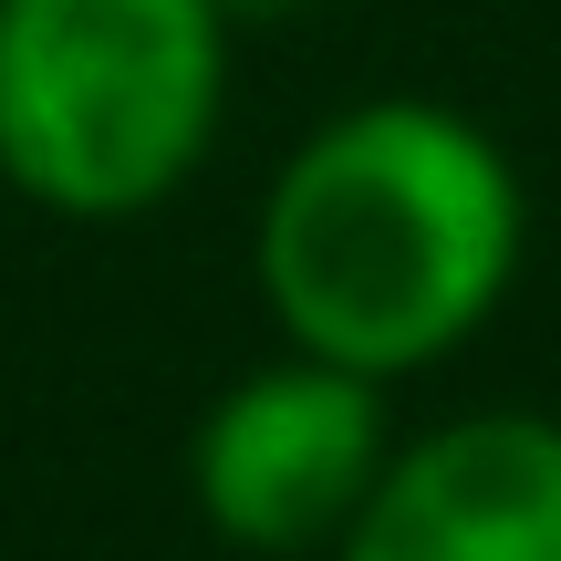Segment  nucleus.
Here are the masks:
<instances>
[{"label":"nucleus","instance_id":"nucleus-2","mask_svg":"<svg viewBox=\"0 0 561 561\" xmlns=\"http://www.w3.org/2000/svg\"><path fill=\"white\" fill-rule=\"evenodd\" d=\"M229 42L208 0H0V187L73 229L167 208L219 157Z\"/></svg>","mask_w":561,"mask_h":561},{"label":"nucleus","instance_id":"nucleus-5","mask_svg":"<svg viewBox=\"0 0 561 561\" xmlns=\"http://www.w3.org/2000/svg\"><path fill=\"white\" fill-rule=\"evenodd\" d=\"M208 11H219L229 32H250V21H301L312 0H208Z\"/></svg>","mask_w":561,"mask_h":561},{"label":"nucleus","instance_id":"nucleus-1","mask_svg":"<svg viewBox=\"0 0 561 561\" xmlns=\"http://www.w3.org/2000/svg\"><path fill=\"white\" fill-rule=\"evenodd\" d=\"M520 157L437 94H364L291 136L250 229L271 333L364 385L458 364L520 291Z\"/></svg>","mask_w":561,"mask_h":561},{"label":"nucleus","instance_id":"nucleus-4","mask_svg":"<svg viewBox=\"0 0 561 561\" xmlns=\"http://www.w3.org/2000/svg\"><path fill=\"white\" fill-rule=\"evenodd\" d=\"M333 561H561V416L468 405L396 447Z\"/></svg>","mask_w":561,"mask_h":561},{"label":"nucleus","instance_id":"nucleus-3","mask_svg":"<svg viewBox=\"0 0 561 561\" xmlns=\"http://www.w3.org/2000/svg\"><path fill=\"white\" fill-rule=\"evenodd\" d=\"M396 385H364L280 343L271 364L229 375L187 426V500L208 541L250 561H333L343 530L375 510L396 468Z\"/></svg>","mask_w":561,"mask_h":561}]
</instances>
